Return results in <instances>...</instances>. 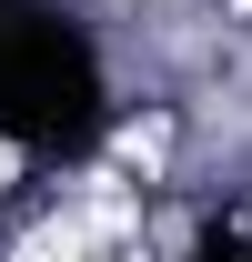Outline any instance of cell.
<instances>
[{"mask_svg":"<svg viewBox=\"0 0 252 262\" xmlns=\"http://www.w3.org/2000/svg\"><path fill=\"white\" fill-rule=\"evenodd\" d=\"M111 121L91 40L61 20H0V141L10 151H91Z\"/></svg>","mask_w":252,"mask_h":262,"instance_id":"1","label":"cell"},{"mask_svg":"<svg viewBox=\"0 0 252 262\" xmlns=\"http://www.w3.org/2000/svg\"><path fill=\"white\" fill-rule=\"evenodd\" d=\"M10 10H20V0H0V20H10Z\"/></svg>","mask_w":252,"mask_h":262,"instance_id":"3","label":"cell"},{"mask_svg":"<svg viewBox=\"0 0 252 262\" xmlns=\"http://www.w3.org/2000/svg\"><path fill=\"white\" fill-rule=\"evenodd\" d=\"M192 262H252V232H232V222H212L202 242H192Z\"/></svg>","mask_w":252,"mask_h":262,"instance_id":"2","label":"cell"}]
</instances>
